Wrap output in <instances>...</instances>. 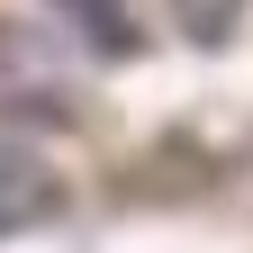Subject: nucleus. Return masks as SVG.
Listing matches in <instances>:
<instances>
[{"label":"nucleus","instance_id":"nucleus-1","mask_svg":"<svg viewBox=\"0 0 253 253\" xmlns=\"http://www.w3.org/2000/svg\"><path fill=\"white\" fill-rule=\"evenodd\" d=\"M45 208H54L45 163H27V154H0V235H9V226H27V217H45Z\"/></svg>","mask_w":253,"mask_h":253}]
</instances>
